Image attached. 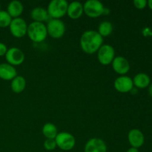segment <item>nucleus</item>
<instances>
[{
	"label": "nucleus",
	"mask_w": 152,
	"mask_h": 152,
	"mask_svg": "<svg viewBox=\"0 0 152 152\" xmlns=\"http://www.w3.org/2000/svg\"><path fill=\"white\" fill-rule=\"evenodd\" d=\"M103 43V37L96 31L88 30L82 34L80 37V48L88 54H93L98 51Z\"/></svg>",
	"instance_id": "nucleus-1"
},
{
	"label": "nucleus",
	"mask_w": 152,
	"mask_h": 152,
	"mask_svg": "<svg viewBox=\"0 0 152 152\" xmlns=\"http://www.w3.org/2000/svg\"><path fill=\"white\" fill-rule=\"evenodd\" d=\"M27 35L34 42H42L47 38L48 31L46 25L41 22H31L28 26Z\"/></svg>",
	"instance_id": "nucleus-2"
},
{
	"label": "nucleus",
	"mask_w": 152,
	"mask_h": 152,
	"mask_svg": "<svg viewBox=\"0 0 152 152\" xmlns=\"http://www.w3.org/2000/svg\"><path fill=\"white\" fill-rule=\"evenodd\" d=\"M68 6L66 0H52L48 4L47 11L51 19H60L67 14Z\"/></svg>",
	"instance_id": "nucleus-3"
},
{
	"label": "nucleus",
	"mask_w": 152,
	"mask_h": 152,
	"mask_svg": "<svg viewBox=\"0 0 152 152\" xmlns=\"http://www.w3.org/2000/svg\"><path fill=\"white\" fill-rule=\"evenodd\" d=\"M48 35L53 39H60L65 33V25L61 19H50L46 25Z\"/></svg>",
	"instance_id": "nucleus-4"
},
{
	"label": "nucleus",
	"mask_w": 152,
	"mask_h": 152,
	"mask_svg": "<svg viewBox=\"0 0 152 152\" xmlns=\"http://www.w3.org/2000/svg\"><path fill=\"white\" fill-rule=\"evenodd\" d=\"M56 146L63 151H70L76 145V139L68 132H59L55 138Z\"/></svg>",
	"instance_id": "nucleus-5"
},
{
	"label": "nucleus",
	"mask_w": 152,
	"mask_h": 152,
	"mask_svg": "<svg viewBox=\"0 0 152 152\" xmlns=\"http://www.w3.org/2000/svg\"><path fill=\"white\" fill-rule=\"evenodd\" d=\"M84 13L88 17L97 18L104 13L103 4L98 0H88L83 4Z\"/></svg>",
	"instance_id": "nucleus-6"
},
{
	"label": "nucleus",
	"mask_w": 152,
	"mask_h": 152,
	"mask_svg": "<svg viewBox=\"0 0 152 152\" xmlns=\"http://www.w3.org/2000/svg\"><path fill=\"white\" fill-rule=\"evenodd\" d=\"M97 59L102 65H108L111 64L115 58V50L113 46L110 45H102L98 50Z\"/></svg>",
	"instance_id": "nucleus-7"
},
{
	"label": "nucleus",
	"mask_w": 152,
	"mask_h": 152,
	"mask_svg": "<svg viewBox=\"0 0 152 152\" xmlns=\"http://www.w3.org/2000/svg\"><path fill=\"white\" fill-rule=\"evenodd\" d=\"M28 26L26 22L22 18H15L12 19L9 29L12 35L16 38H22L27 34Z\"/></svg>",
	"instance_id": "nucleus-8"
},
{
	"label": "nucleus",
	"mask_w": 152,
	"mask_h": 152,
	"mask_svg": "<svg viewBox=\"0 0 152 152\" xmlns=\"http://www.w3.org/2000/svg\"><path fill=\"white\" fill-rule=\"evenodd\" d=\"M4 56L7 63L14 67L23 63L25 58L23 51L16 47H12L7 49V51Z\"/></svg>",
	"instance_id": "nucleus-9"
},
{
	"label": "nucleus",
	"mask_w": 152,
	"mask_h": 152,
	"mask_svg": "<svg viewBox=\"0 0 152 152\" xmlns=\"http://www.w3.org/2000/svg\"><path fill=\"white\" fill-rule=\"evenodd\" d=\"M114 88L120 93H128L134 88L133 80L128 76H120L117 77L114 83Z\"/></svg>",
	"instance_id": "nucleus-10"
},
{
	"label": "nucleus",
	"mask_w": 152,
	"mask_h": 152,
	"mask_svg": "<svg viewBox=\"0 0 152 152\" xmlns=\"http://www.w3.org/2000/svg\"><path fill=\"white\" fill-rule=\"evenodd\" d=\"M112 68L117 74L120 76H124L130 70V64L126 58L122 56H116L111 62Z\"/></svg>",
	"instance_id": "nucleus-11"
},
{
	"label": "nucleus",
	"mask_w": 152,
	"mask_h": 152,
	"mask_svg": "<svg viewBox=\"0 0 152 152\" xmlns=\"http://www.w3.org/2000/svg\"><path fill=\"white\" fill-rule=\"evenodd\" d=\"M128 140L132 147L136 148L142 147L145 142L143 133L137 129H134L129 131V134H128Z\"/></svg>",
	"instance_id": "nucleus-12"
},
{
	"label": "nucleus",
	"mask_w": 152,
	"mask_h": 152,
	"mask_svg": "<svg viewBox=\"0 0 152 152\" xmlns=\"http://www.w3.org/2000/svg\"><path fill=\"white\" fill-rule=\"evenodd\" d=\"M85 152H107L105 142L99 138L90 139L85 145Z\"/></svg>",
	"instance_id": "nucleus-13"
},
{
	"label": "nucleus",
	"mask_w": 152,
	"mask_h": 152,
	"mask_svg": "<svg viewBox=\"0 0 152 152\" xmlns=\"http://www.w3.org/2000/svg\"><path fill=\"white\" fill-rule=\"evenodd\" d=\"M84 13L83 4L80 1H72L68 4L67 9V15L71 19H78L82 16Z\"/></svg>",
	"instance_id": "nucleus-14"
},
{
	"label": "nucleus",
	"mask_w": 152,
	"mask_h": 152,
	"mask_svg": "<svg viewBox=\"0 0 152 152\" xmlns=\"http://www.w3.org/2000/svg\"><path fill=\"white\" fill-rule=\"evenodd\" d=\"M17 76V71L14 66L8 63L0 64V79L6 81L12 80Z\"/></svg>",
	"instance_id": "nucleus-15"
},
{
	"label": "nucleus",
	"mask_w": 152,
	"mask_h": 152,
	"mask_svg": "<svg viewBox=\"0 0 152 152\" xmlns=\"http://www.w3.org/2000/svg\"><path fill=\"white\" fill-rule=\"evenodd\" d=\"M24 10V6L21 1L14 0L10 1L7 7V12L11 16L12 19L19 18L22 14Z\"/></svg>",
	"instance_id": "nucleus-16"
},
{
	"label": "nucleus",
	"mask_w": 152,
	"mask_h": 152,
	"mask_svg": "<svg viewBox=\"0 0 152 152\" xmlns=\"http://www.w3.org/2000/svg\"><path fill=\"white\" fill-rule=\"evenodd\" d=\"M31 17L34 22L44 23L46 21H48L50 16L46 9L41 7H37L31 10Z\"/></svg>",
	"instance_id": "nucleus-17"
},
{
	"label": "nucleus",
	"mask_w": 152,
	"mask_h": 152,
	"mask_svg": "<svg viewBox=\"0 0 152 152\" xmlns=\"http://www.w3.org/2000/svg\"><path fill=\"white\" fill-rule=\"evenodd\" d=\"M134 86L137 88H145L148 87L151 83V79L148 74L145 73H139L134 77L132 79Z\"/></svg>",
	"instance_id": "nucleus-18"
},
{
	"label": "nucleus",
	"mask_w": 152,
	"mask_h": 152,
	"mask_svg": "<svg viewBox=\"0 0 152 152\" xmlns=\"http://www.w3.org/2000/svg\"><path fill=\"white\" fill-rule=\"evenodd\" d=\"M26 86V80L22 76H16L11 80L10 88L14 93L19 94L23 91Z\"/></svg>",
	"instance_id": "nucleus-19"
},
{
	"label": "nucleus",
	"mask_w": 152,
	"mask_h": 152,
	"mask_svg": "<svg viewBox=\"0 0 152 152\" xmlns=\"http://www.w3.org/2000/svg\"><path fill=\"white\" fill-rule=\"evenodd\" d=\"M42 132L46 139H55L58 134L57 128L52 123H45L43 126Z\"/></svg>",
	"instance_id": "nucleus-20"
},
{
	"label": "nucleus",
	"mask_w": 152,
	"mask_h": 152,
	"mask_svg": "<svg viewBox=\"0 0 152 152\" xmlns=\"http://www.w3.org/2000/svg\"><path fill=\"white\" fill-rule=\"evenodd\" d=\"M113 31V25L109 21H102L98 26V31L99 35L102 37H107L111 34Z\"/></svg>",
	"instance_id": "nucleus-21"
},
{
	"label": "nucleus",
	"mask_w": 152,
	"mask_h": 152,
	"mask_svg": "<svg viewBox=\"0 0 152 152\" xmlns=\"http://www.w3.org/2000/svg\"><path fill=\"white\" fill-rule=\"evenodd\" d=\"M12 18L7 10H0V27L1 28H7L9 27L12 21Z\"/></svg>",
	"instance_id": "nucleus-22"
},
{
	"label": "nucleus",
	"mask_w": 152,
	"mask_h": 152,
	"mask_svg": "<svg viewBox=\"0 0 152 152\" xmlns=\"http://www.w3.org/2000/svg\"><path fill=\"white\" fill-rule=\"evenodd\" d=\"M43 145H44L45 149L47 151H53L57 147L55 139H46Z\"/></svg>",
	"instance_id": "nucleus-23"
},
{
	"label": "nucleus",
	"mask_w": 152,
	"mask_h": 152,
	"mask_svg": "<svg viewBox=\"0 0 152 152\" xmlns=\"http://www.w3.org/2000/svg\"><path fill=\"white\" fill-rule=\"evenodd\" d=\"M134 5L135 7L140 10L144 9L147 6V1L146 0H134L133 1Z\"/></svg>",
	"instance_id": "nucleus-24"
},
{
	"label": "nucleus",
	"mask_w": 152,
	"mask_h": 152,
	"mask_svg": "<svg viewBox=\"0 0 152 152\" xmlns=\"http://www.w3.org/2000/svg\"><path fill=\"white\" fill-rule=\"evenodd\" d=\"M7 51V48L6 46V45H4V43L0 42V56H5L6 53Z\"/></svg>",
	"instance_id": "nucleus-25"
},
{
	"label": "nucleus",
	"mask_w": 152,
	"mask_h": 152,
	"mask_svg": "<svg viewBox=\"0 0 152 152\" xmlns=\"http://www.w3.org/2000/svg\"><path fill=\"white\" fill-rule=\"evenodd\" d=\"M126 152H140V151H139V150H138V148L131 147L130 148H129V149H128V151Z\"/></svg>",
	"instance_id": "nucleus-26"
},
{
	"label": "nucleus",
	"mask_w": 152,
	"mask_h": 152,
	"mask_svg": "<svg viewBox=\"0 0 152 152\" xmlns=\"http://www.w3.org/2000/svg\"><path fill=\"white\" fill-rule=\"evenodd\" d=\"M148 94H149L150 96L152 97V84L148 86Z\"/></svg>",
	"instance_id": "nucleus-27"
},
{
	"label": "nucleus",
	"mask_w": 152,
	"mask_h": 152,
	"mask_svg": "<svg viewBox=\"0 0 152 152\" xmlns=\"http://www.w3.org/2000/svg\"><path fill=\"white\" fill-rule=\"evenodd\" d=\"M147 5L148 6V7H149L150 9L152 10V0H148V1H147Z\"/></svg>",
	"instance_id": "nucleus-28"
},
{
	"label": "nucleus",
	"mask_w": 152,
	"mask_h": 152,
	"mask_svg": "<svg viewBox=\"0 0 152 152\" xmlns=\"http://www.w3.org/2000/svg\"><path fill=\"white\" fill-rule=\"evenodd\" d=\"M0 10H1V4H0Z\"/></svg>",
	"instance_id": "nucleus-29"
}]
</instances>
